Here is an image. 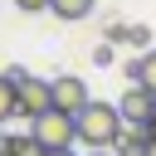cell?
Returning a JSON list of instances; mask_svg holds the SVG:
<instances>
[{"label":"cell","instance_id":"obj_10","mask_svg":"<svg viewBox=\"0 0 156 156\" xmlns=\"http://www.w3.org/2000/svg\"><path fill=\"white\" fill-rule=\"evenodd\" d=\"M10 117H20V93H15V78L0 73V122H10Z\"/></svg>","mask_w":156,"mask_h":156},{"label":"cell","instance_id":"obj_9","mask_svg":"<svg viewBox=\"0 0 156 156\" xmlns=\"http://www.w3.org/2000/svg\"><path fill=\"white\" fill-rule=\"evenodd\" d=\"M0 156H44V146L24 132V136H5L0 141Z\"/></svg>","mask_w":156,"mask_h":156},{"label":"cell","instance_id":"obj_3","mask_svg":"<svg viewBox=\"0 0 156 156\" xmlns=\"http://www.w3.org/2000/svg\"><path fill=\"white\" fill-rule=\"evenodd\" d=\"M29 136H34L44 151H68V146L78 141V122L63 117V112H44V117L29 122Z\"/></svg>","mask_w":156,"mask_h":156},{"label":"cell","instance_id":"obj_2","mask_svg":"<svg viewBox=\"0 0 156 156\" xmlns=\"http://www.w3.org/2000/svg\"><path fill=\"white\" fill-rule=\"evenodd\" d=\"M10 78H15V93H20V117H44V112H54V78H34V73H24V68H5Z\"/></svg>","mask_w":156,"mask_h":156},{"label":"cell","instance_id":"obj_8","mask_svg":"<svg viewBox=\"0 0 156 156\" xmlns=\"http://www.w3.org/2000/svg\"><path fill=\"white\" fill-rule=\"evenodd\" d=\"M93 5H98V0H49V10H54L58 20H68V24H73V20H88Z\"/></svg>","mask_w":156,"mask_h":156},{"label":"cell","instance_id":"obj_11","mask_svg":"<svg viewBox=\"0 0 156 156\" xmlns=\"http://www.w3.org/2000/svg\"><path fill=\"white\" fill-rule=\"evenodd\" d=\"M15 5H20L24 15H39V10H49V0H15Z\"/></svg>","mask_w":156,"mask_h":156},{"label":"cell","instance_id":"obj_12","mask_svg":"<svg viewBox=\"0 0 156 156\" xmlns=\"http://www.w3.org/2000/svg\"><path fill=\"white\" fill-rule=\"evenodd\" d=\"M44 156H73V146H68V151H44Z\"/></svg>","mask_w":156,"mask_h":156},{"label":"cell","instance_id":"obj_1","mask_svg":"<svg viewBox=\"0 0 156 156\" xmlns=\"http://www.w3.org/2000/svg\"><path fill=\"white\" fill-rule=\"evenodd\" d=\"M73 122H78V141H83L88 151H112V146H117V136L127 132V122H122L117 102H88Z\"/></svg>","mask_w":156,"mask_h":156},{"label":"cell","instance_id":"obj_7","mask_svg":"<svg viewBox=\"0 0 156 156\" xmlns=\"http://www.w3.org/2000/svg\"><path fill=\"white\" fill-rule=\"evenodd\" d=\"M146 39H151L146 24H107V44H132V49L146 54Z\"/></svg>","mask_w":156,"mask_h":156},{"label":"cell","instance_id":"obj_13","mask_svg":"<svg viewBox=\"0 0 156 156\" xmlns=\"http://www.w3.org/2000/svg\"><path fill=\"white\" fill-rule=\"evenodd\" d=\"M146 156H156V136H151V146H146Z\"/></svg>","mask_w":156,"mask_h":156},{"label":"cell","instance_id":"obj_4","mask_svg":"<svg viewBox=\"0 0 156 156\" xmlns=\"http://www.w3.org/2000/svg\"><path fill=\"white\" fill-rule=\"evenodd\" d=\"M88 102H93V98H88V83H83V78H73V73H58V78H54V112L78 117Z\"/></svg>","mask_w":156,"mask_h":156},{"label":"cell","instance_id":"obj_15","mask_svg":"<svg viewBox=\"0 0 156 156\" xmlns=\"http://www.w3.org/2000/svg\"><path fill=\"white\" fill-rule=\"evenodd\" d=\"M151 127H156V112H151Z\"/></svg>","mask_w":156,"mask_h":156},{"label":"cell","instance_id":"obj_5","mask_svg":"<svg viewBox=\"0 0 156 156\" xmlns=\"http://www.w3.org/2000/svg\"><path fill=\"white\" fill-rule=\"evenodd\" d=\"M117 112H122V122L127 127H151V112H156V98L146 93V88H127L122 98H117Z\"/></svg>","mask_w":156,"mask_h":156},{"label":"cell","instance_id":"obj_14","mask_svg":"<svg viewBox=\"0 0 156 156\" xmlns=\"http://www.w3.org/2000/svg\"><path fill=\"white\" fill-rule=\"evenodd\" d=\"M93 156H112V151H93Z\"/></svg>","mask_w":156,"mask_h":156},{"label":"cell","instance_id":"obj_6","mask_svg":"<svg viewBox=\"0 0 156 156\" xmlns=\"http://www.w3.org/2000/svg\"><path fill=\"white\" fill-rule=\"evenodd\" d=\"M122 73H127V78H132L136 88H146V93L156 98V49H146L141 58H132V63H127Z\"/></svg>","mask_w":156,"mask_h":156},{"label":"cell","instance_id":"obj_16","mask_svg":"<svg viewBox=\"0 0 156 156\" xmlns=\"http://www.w3.org/2000/svg\"><path fill=\"white\" fill-rule=\"evenodd\" d=\"M0 141H5V136H0Z\"/></svg>","mask_w":156,"mask_h":156}]
</instances>
